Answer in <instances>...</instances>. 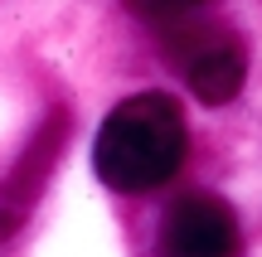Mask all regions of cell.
<instances>
[{"instance_id": "obj_1", "label": "cell", "mask_w": 262, "mask_h": 257, "mask_svg": "<svg viewBox=\"0 0 262 257\" xmlns=\"http://www.w3.org/2000/svg\"><path fill=\"white\" fill-rule=\"evenodd\" d=\"M185 112L170 92H136L107 112L102 131L93 146L97 180L122 194L160 190L185 160Z\"/></svg>"}, {"instance_id": "obj_2", "label": "cell", "mask_w": 262, "mask_h": 257, "mask_svg": "<svg viewBox=\"0 0 262 257\" xmlns=\"http://www.w3.org/2000/svg\"><path fill=\"white\" fill-rule=\"evenodd\" d=\"M170 49H175V63H180V73H185L189 92H194L199 102L224 107V102H233V97L243 92V83H248V49H243L238 34L189 25V29H180V39Z\"/></svg>"}, {"instance_id": "obj_3", "label": "cell", "mask_w": 262, "mask_h": 257, "mask_svg": "<svg viewBox=\"0 0 262 257\" xmlns=\"http://www.w3.org/2000/svg\"><path fill=\"white\" fill-rule=\"evenodd\" d=\"M238 214L209 190L180 194L160 223V257H238Z\"/></svg>"}, {"instance_id": "obj_4", "label": "cell", "mask_w": 262, "mask_h": 257, "mask_svg": "<svg viewBox=\"0 0 262 257\" xmlns=\"http://www.w3.org/2000/svg\"><path fill=\"white\" fill-rule=\"evenodd\" d=\"M63 141H68V112L54 107L39 122V131L29 136V146L19 151V160L10 165V175L0 180V243L15 238L29 223V214H34V204L44 194L49 175H54L58 155H63Z\"/></svg>"}, {"instance_id": "obj_5", "label": "cell", "mask_w": 262, "mask_h": 257, "mask_svg": "<svg viewBox=\"0 0 262 257\" xmlns=\"http://www.w3.org/2000/svg\"><path fill=\"white\" fill-rule=\"evenodd\" d=\"M131 10H136L141 19H150V25H175V19L194 15L204 0H126Z\"/></svg>"}]
</instances>
